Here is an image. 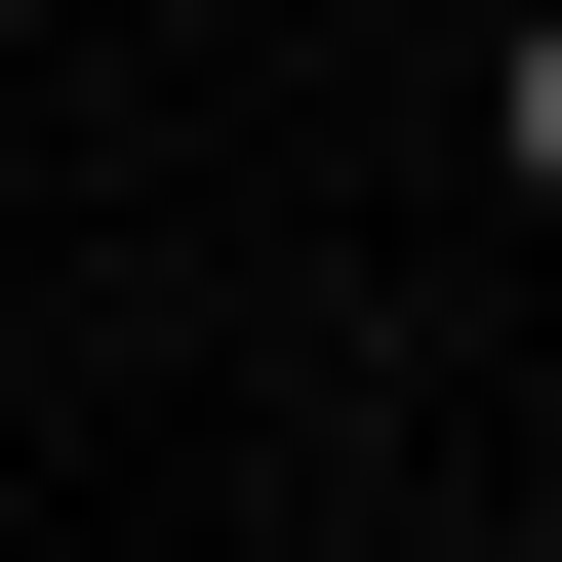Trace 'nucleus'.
<instances>
[{"label": "nucleus", "mask_w": 562, "mask_h": 562, "mask_svg": "<svg viewBox=\"0 0 562 562\" xmlns=\"http://www.w3.org/2000/svg\"><path fill=\"white\" fill-rule=\"evenodd\" d=\"M482 161H522V201H562V0H522V41H482Z\"/></svg>", "instance_id": "nucleus-1"}]
</instances>
